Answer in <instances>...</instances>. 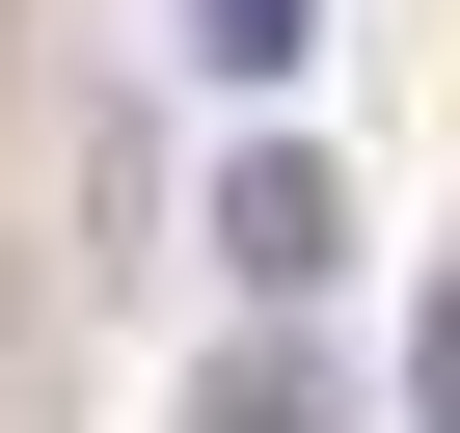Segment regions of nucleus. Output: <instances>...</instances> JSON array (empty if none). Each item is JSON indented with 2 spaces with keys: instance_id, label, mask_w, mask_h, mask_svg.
Returning a JSON list of instances; mask_svg holds the SVG:
<instances>
[{
  "instance_id": "1",
  "label": "nucleus",
  "mask_w": 460,
  "mask_h": 433,
  "mask_svg": "<svg viewBox=\"0 0 460 433\" xmlns=\"http://www.w3.org/2000/svg\"><path fill=\"white\" fill-rule=\"evenodd\" d=\"M325 271H352V190H325L298 136H244V163H217V298L271 325V298H325Z\"/></svg>"
},
{
  "instance_id": "2",
  "label": "nucleus",
  "mask_w": 460,
  "mask_h": 433,
  "mask_svg": "<svg viewBox=\"0 0 460 433\" xmlns=\"http://www.w3.org/2000/svg\"><path fill=\"white\" fill-rule=\"evenodd\" d=\"M190 55H217V82H298V55H325V0H190Z\"/></svg>"
},
{
  "instance_id": "3",
  "label": "nucleus",
  "mask_w": 460,
  "mask_h": 433,
  "mask_svg": "<svg viewBox=\"0 0 460 433\" xmlns=\"http://www.w3.org/2000/svg\"><path fill=\"white\" fill-rule=\"evenodd\" d=\"M190 433H325V379H298V352H217V379H190Z\"/></svg>"
},
{
  "instance_id": "4",
  "label": "nucleus",
  "mask_w": 460,
  "mask_h": 433,
  "mask_svg": "<svg viewBox=\"0 0 460 433\" xmlns=\"http://www.w3.org/2000/svg\"><path fill=\"white\" fill-rule=\"evenodd\" d=\"M406 433H460V271H433V325H406Z\"/></svg>"
}]
</instances>
